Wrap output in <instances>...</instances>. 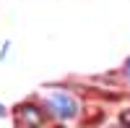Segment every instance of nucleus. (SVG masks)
Here are the masks:
<instances>
[{
	"label": "nucleus",
	"mask_w": 130,
	"mask_h": 128,
	"mask_svg": "<svg viewBox=\"0 0 130 128\" xmlns=\"http://www.w3.org/2000/svg\"><path fill=\"white\" fill-rule=\"evenodd\" d=\"M47 107H50L52 115H57L62 120H70V118L78 115V102L68 92H50L47 94Z\"/></svg>",
	"instance_id": "nucleus-1"
},
{
	"label": "nucleus",
	"mask_w": 130,
	"mask_h": 128,
	"mask_svg": "<svg viewBox=\"0 0 130 128\" xmlns=\"http://www.w3.org/2000/svg\"><path fill=\"white\" fill-rule=\"evenodd\" d=\"M18 118L24 120L29 128H42V123H44V112H42L37 105H21V107H18Z\"/></svg>",
	"instance_id": "nucleus-2"
},
{
	"label": "nucleus",
	"mask_w": 130,
	"mask_h": 128,
	"mask_svg": "<svg viewBox=\"0 0 130 128\" xmlns=\"http://www.w3.org/2000/svg\"><path fill=\"white\" fill-rule=\"evenodd\" d=\"M122 123H127V128H130V110H127V112H122Z\"/></svg>",
	"instance_id": "nucleus-3"
},
{
	"label": "nucleus",
	"mask_w": 130,
	"mask_h": 128,
	"mask_svg": "<svg viewBox=\"0 0 130 128\" xmlns=\"http://www.w3.org/2000/svg\"><path fill=\"white\" fill-rule=\"evenodd\" d=\"M125 73H127V76H130V58L125 60Z\"/></svg>",
	"instance_id": "nucleus-4"
},
{
	"label": "nucleus",
	"mask_w": 130,
	"mask_h": 128,
	"mask_svg": "<svg viewBox=\"0 0 130 128\" xmlns=\"http://www.w3.org/2000/svg\"><path fill=\"white\" fill-rule=\"evenodd\" d=\"M0 115H5V107H3V105H0Z\"/></svg>",
	"instance_id": "nucleus-5"
}]
</instances>
